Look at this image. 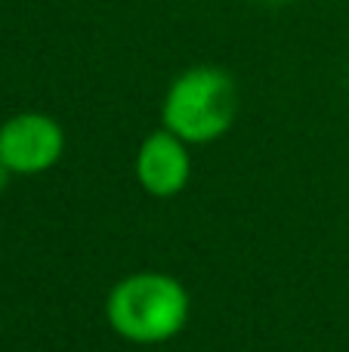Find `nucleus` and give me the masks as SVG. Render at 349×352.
Here are the masks:
<instances>
[{
  "instance_id": "f257e3e1",
  "label": "nucleus",
  "mask_w": 349,
  "mask_h": 352,
  "mask_svg": "<svg viewBox=\"0 0 349 352\" xmlns=\"http://www.w3.org/2000/svg\"><path fill=\"white\" fill-rule=\"evenodd\" d=\"M105 318L111 331L130 343H167L189 322V291L164 272L127 275L111 287L105 300Z\"/></svg>"
},
{
  "instance_id": "f03ea898",
  "label": "nucleus",
  "mask_w": 349,
  "mask_h": 352,
  "mask_svg": "<svg viewBox=\"0 0 349 352\" xmlns=\"http://www.w3.org/2000/svg\"><path fill=\"white\" fill-rule=\"evenodd\" d=\"M238 115V87L220 65H192L170 80L161 102V124L185 146L216 142Z\"/></svg>"
},
{
  "instance_id": "7ed1b4c3",
  "label": "nucleus",
  "mask_w": 349,
  "mask_h": 352,
  "mask_svg": "<svg viewBox=\"0 0 349 352\" xmlns=\"http://www.w3.org/2000/svg\"><path fill=\"white\" fill-rule=\"evenodd\" d=\"M65 130L43 111H22L0 124V164L10 173L37 176L59 164Z\"/></svg>"
},
{
  "instance_id": "20e7f679",
  "label": "nucleus",
  "mask_w": 349,
  "mask_h": 352,
  "mask_svg": "<svg viewBox=\"0 0 349 352\" xmlns=\"http://www.w3.org/2000/svg\"><path fill=\"white\" fill-rule=\"evenodd\" d=\"M192 158L189 146L170 130H155L139 142L136 152V182L152 198H173L189 186Z\"/></svg>"
},
{
  "instance_id": "39448f33",
  "label": "nucleus",
  "mask_w": 349,
  "mask_h": 352,
  "mask_svg": "<svg viewBox=\"0 0 349 352\" xmlns=\"http://www.w3.org/2000/svg\"><path fill=\"white\" fill-rule=\"evenodd\" d=\"M10 176H12V173H10V170H6V167H3V164H0V192H3V188H6V186H10Z\"/></svg>"
},
{
  "instance_id": "423d86ee",
  "label": "nucleus",
  "mask_w": 349,
  "mask_h": 352,
  "mask_svg": "<svg viewBox=\"0 0 349 352\" xmlns=\"http://www.w3.org/2000/svg\"><path fill=\"white\" fill-rule=\"evenodd\" d=\"M260 3H284V0H260Z\"/></svg>"
}]
</instances>
